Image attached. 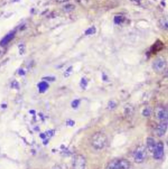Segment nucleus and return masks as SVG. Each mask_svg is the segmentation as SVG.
<instances>
[{
    "label": "nucleus",
    "instance_id": "a211bd4d",
    "mask_svg": "<svg viewBox=\"0 0 168 169\" xmlns=\"http://www.w3.org/2000/svg\"><path fill=\"white\" fill-rule=\"evenodd\" d=\"M80 104V102L79 100H74V102L72 103V106L73 108H76V107H78V105Z\"/></svg>",
    "mask_w": 168,
    "mask_h": 169
},
{
    "label": "nucleus",
    "instance_id": "9b49d317",
    "mask_svg": "<svg viewBox=\"0 0 168 169\" xmlns=\"http://www.w3.org/2000/svg\"><path fill=\"white\" fill-rule=\"evenodd\" d=\"M74 8H75V6L72 5V4H69V5H66L64 7V9L66 11H71Z\"/></svg>",
    "mask_w": 168,
    "mask_h": 169
},
{
    "label": "nucleus",
    "instance_id": "f257e3e1",
    "mask_svg": "<svg viewBox=\"0 0 168 169\" xmlns=\"http://www.w3.org/2000/svg\"><path fill=\"white\" fill-rule=\"evenodd\" d=\"M91 144L95 150H102L107 144V137L104 133L97 132L91 138Z\"/></svg>",
    "mask_w": 168,
    "mask_h": 169
},
{
    "label": "nucleus",
    "instance_id": "0eeeda50",
    "mask_svg": "<svg viewBox=\"0 0 168 169\" xmlns=\"http://www.w3.org/2000/svg\"><path fill=\"white\" fill-rule=\"evenodd\" d=\"M155 117L160 121H166L168 118V113L167 109L163 107H157L154 112Z\"/></svg>",
    "mask_w": 168,
    "mask_h": 169
},
{
    "label": "nucleus",
    "instance_id": "aec40b11",
    "mask_svg": "<svg viewBox=\"0 0 168 169\" xmlns=\"http://www.w3.org/2000/svg\"><path fill=\"white\" fill-rule=\"evenodd\" d=\"M52 169H62L59 165H55L54 166Z\"/></svg>",
    "mask_w": 168,
    "mask_h": 169
},
{
    "label": "nucleus",
    "instance_id": "2eb2a0df",
    "mask_svg": "<svg viewBox=\"0 0 168 169\" xmlns=\"http://www.w3.org/2000/svg\"><path fill=\"white\" fill-rule=\"evenodd\" d=\"M95 32V28L94 27H91L90 28H89L88 30H86V34L87 35H91L93 34Z\"/></svg>",
    "mask_w": 168,
    "mask_h": 169
},
{
    "label": "nucleus",
    "instance_id": "39448f33",
    "mask_svg": "<svg viewBox=\"0 0 168 169\" xmlns=\"http://www.w3.org/2000/svg\"><path fill=\"white\" fill-rule=\"evenodd\" d=\"M166 67V63L163 58H158L154 61L152 67L156 72H161L164 71Z\"/></svg>",
    "mask_w": 168,
    "mask_h": 169
},
{
    "label": "nucleus",
    "instance_id": "f03ea898",
    "mask_svg": "<svg viewBox=\"0 0 168 169\" xmlns=\"http://www.w3.org/2000/svg\"><path fill=\"white\" fill-rule=\"evenodd\" d=\"M130 162L127 159H114L108 164L106 169H129Z\"/></svg>",
    "mask_w": 168,
    "mask_h": 169
},
{
    "label": "nucleus",
    "instance_id": "f8f14e48",
    "mask_svg": "<svg viewBox=\"0 0 168 169\" xmlns=\"http://www.w3.org/2000/svg\"><path fill=\"white\" fill-rule=\"evenodd\" d=\"M160 25H161V26L163 28H165V29H167V19H161L160 21Z\"/></svg>",
    "mask_w": 168,
    "mask_h": 169
},
{
    "label": "nucleus",
    "instance_id": "1a4fd4ad",
    "mask_svg": "<svg viewBox=\"0 0 168 169\" xmlns=\"http://www.w3.org/2000/svg\"><path fill=\"white\" fill-rule=\"evenodd\" d=\"M156 144V142L152 138H148L147 139V148L150 152H153Z\"/></svg>",
    "mask_w": 168,
    "mask_h": 169
},
{
    "label": "nucleus",
    "instance_id": "6e6552de",
    "mask_svg": "<svg viewBox=\"0 0 168 169\" xmlns=\"http://www.w3.org/2000/svg\"><path fill=\"white\" fill-rule=\"evenodd\" d=\"M167 130V120L166 121H161L157 128V134L158 136L161 137L165 134Z\"/></svg>",
    "mask_w": 168,
    "mask_h": 169
},
{
    "label": "nucleus",
    "instance_id": "f3484780",
    "mask_svg": "<svg viewBox=\"0 0 168 169\" xmlns=\"http://www.w3.org/2000/svg\"><path fill=\"white\" fill-rule=\"evenodd\" d=\"M114 21H115V23L120 24L122 21V17H121V16L116 17Z\"/></svg>",
    "mask_w": 168,
    "mask_h": 169
},
{
    "label": "nucleus",
    "instance_id": "ddd939ff",
    "mask_svg": "<svg viewBox=\"0 0 168 169\" xmlns=\"http://www.w3.org/2000/svg\"><path fill=\"white\" fill-rule=\"evenodd\" d=\"M143 114L145 117H149V116L150 115V114H151V109H150V108L145 109L143 112Z\"/></svg>",
    "mask_w": 168,
    "mask_h": 169
},
{
    "label": "nucleus",
    "instance_id": "6ab92c4d",
    "mask_svg": "<svg viewBox=\"0 0 168 169\" xmlns=\"http://www.w3.org/2000/svg\"><path fill=\"white\" fill-rule=\"evenodd\" d=\"M67 122H68L67 124L70 125V126H73V125L74 124V122L72 121V120H69Z\"/></svg>",
    "mask_w": 168,
    "mask_h": 169
},
{
    "label": "nucleus",
    "instance_id": "412c9836",
    "mask_svg": "<svg viewBox=\"0 0 168 169\" xmlns=\"http://www.w3.org/2000/svg\"><path fill=\"white\" fill-rule=\"evenodd\" d=\"M56 1L58 2V3H64V2L68 1V0H56Z\"/></svg>",
    "mask_w": 168,
    "mask_h": 169
},
{
    "label": "nucleus",
    "instance_id": "7ed1b4c3",
    "mask_svg": "<svg viewBox=\"0 0 168 169\" xmlns=\"http://www.w3.org/2000/svg\"><path fill=\"white\" fill-rule=\"evenodd\" d=\"M147 157V151L144 146H141L135 149L133 153V158L135 163H142Z\"/></svg>",
    "mask_w": 168,
    "mask_h": 169
},
{
    "label": "nucleus",
    "instance_id": "20e7f679",
    "mask_svg": "<svg viewBox=\"0 0 168 169\" xmlns=\"http://www.w3.org/2000/svg\"><path fill=\"white\" fill-rule=\"evenodd\" d=\"M86 166V160L83 155H77L74 158L73 169H85Z\"/></svg>",
    "mask_w": 168,
    "mask_h": 169
},
{
    "label": "nucleus",
    "instance_id": "4be33fe9",
    "mask_svg": "<svg viewBox=\"0 0 168 169\" xmlns=\"http://www.w3.org/2000/svg\"><path fill=\"white\" fill-rule=\"evenodd\" d=\"M130 1H131L133 2H139V1H141V0H130Z\"/></svg>",
    "mask_w": 168,
    "mask_h": 169
},
{
    "label": "nucleus",
    "instance_id": "dca6fc26",
    "mask_svg": "<svg viewBox=\"0 0 168 169\" xmlns=\"http://www.w3.org/2000/svg\"><path fill=\"white\" fill-rule=\"evenodd\" d=\"M116 106V103L114 102H110L108 103V107L109 109H110V110H112V109H114Z\"/></svg>",
    "mask_w": 168,
    "mask_h": 169
},
{
    "label": "nucleus",
    "instance_id": "9d476101",
    "mask_svg": "<svg viewBox=\"0 0 168 169\" xmlns=\"http://www.w3.org/2000/svg\"><path fill=\"white\" fill-rule=\"evenodd\" d=\"M48 88V84L47 83L45 82H41L39 84V90H40V92H44L46 91V90Z\"/></svg>",
    "mask_w": 168,
    "mask_h": 169
},
{
    "label": "nucleus",
    "instance_id": "4468645a",
    "mask_svg": "<svg viewBox=\"0 0 168 169\" xmlns=\"http://www.w3.org/2000/svg\"><path fill=\"white\" fill-rule=\"evenodd\" d=\"M81 86L83 89H85L87 87V86H88V82H87L86 79V78H82V81H81Z\"/></svg>",
    "mask_w": 168,
    "mask_h": 169
},
{
    "label": "nucleus",
    "instance_id": "423d86ee",
    "mask_svg": "<svg viewBox=\"0 0 168 169\" xmlns=\"http://www.w3.org/2000/svg\"><path fill=\"white\" fill-rule=\"evenodd\" d=\"M163 153H164V145L162 142H158L156 144L153 151L154 159L157 160L161 159L163 156Z\"/></svg>",
    "mask_w": 168,
    "mask_h": 169
}]
</instances>
